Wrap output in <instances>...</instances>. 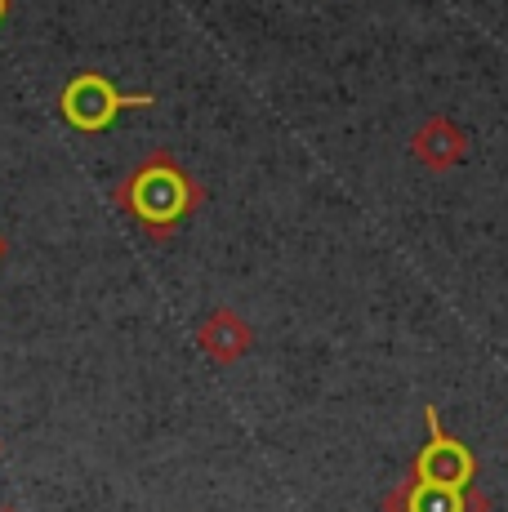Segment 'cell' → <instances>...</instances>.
<instances>
[{
  "label": "cell",
  "instance_id": "cell-1",
  "mask_svg": "<svg viewBox=\"0 0 508 512\" xmlns=\"http://www.w3.org/2000/svg\"><path fill=\"white\" fill-rule=\"evenodd\" d=\"M112 201L139 223L152 241H170L179 223L201 210L205 187L183 170V161L165 147L148 152L121 183L112 187Z\"/></svg>",
  "mask_w": 508,
  "mask_h": 512
},
{
  "label": "cell",
  "instance_id": "cell-2",
  "mask_svg": "<svg viewBox=\"0 0 508 512\" xmlns=\"http://www.w3.org/2000/svg\"><path fill=\"white\" fill-rule=\"evenodd\" d=\"M152 90H116L103 72H76L58 94V112L72 130L81 134H103L125 107H152Z\"/></svg>",
  "mask_w": 508,
  "mask_h": 512
},
{
  "label": "cell",
  "instance_id": "cell-3",
  "mask_svg": "<svg viewBox=\"0 0 508 512\" xmlns=\"http://www.w3.org/2000/svg\"><path fill=\"white\" fill-rule=\"evenodd\" d=\"M424 446L410 459V481H424V486H451V490H468L477 481V455L464 446L459 437H451L442 423V410L428 401L424 406Z\"/></svg>",
  "mask_w": 508,
  "mask_h": 512
},
{
  "label": "cell",
  "instance_id": "cell-4",
  "mask_svg": "<svg viewBox=\"0 0 508 512\" xmlns=\"http://www.w3.org/2000/svg\"><path fill=\"white\" fill-rule=\"evenodd\" d=\"M384 512H491V499L477 486L451 490V486H424V481L402 477L384 495Z\"/></svg>",
  "mask_w": 508,
  "mask_h": 512
},
{
  "label": "cell",
  "instance_id": "cell-5",
  "mask_svg": "<svg viewBox=\"0 0 508 512\" xmlns=\"http://www.w3.org/2000/svg\"><path fill=\"white\" fill-rule=\"evenodd\" d=\"M410 152H415L419 165H428V170H437V174L455 170L468 156V134L459 130L451 116H428L415 130V139H410Z\"/></svg>",
  "mask_w": 508,
  "mask_h": 512
},
{
  "label": "cell",
  "instance_id": "cell-6",
  "mask_svg": "<svg viewBox=\"0 0 508 512\" xmlns=\"http://www.w3.org/2000/svg\"><path fill=\"white\" fill-rule=\"evenodd\" d=\"M197 343H201V352L210 361H219V366H232V361H241L254 348V330L246 326V317H241V312L214 308L210 317L197 326Z\"/></svg>",
  "mask_w": 508,
  "mask_h": 512
},
{
  "label": "cell",
  "instance_id": "cell-7",
  "mask_svg": "<svg viewBox=\"0 0 508 512\" xmlns=\"http://www.w3.org/2000/svg\"><path fill=\"white\" fill-rule=\"evenodd\" d=\"M5 14H9V0H0V23H5Z\"/></svg>",
  "mask_w": 508,
  "mask_h": 512
},
{
  "label": "cell",
  "instance_id": "cell-8",
  "mask_svg": "<svg viewBox=\"0 0 508 512\" xmlns=\"http://www.w3.org/2000/svg\"><path fill=\"white\" fill-rule=\"evenodd\" d=\"M0 254H5V241H0Z\"/></svg>",
  "mask_w": 508,
  "mask_h": 512
},
{
  "label": "cell",
  "instance_id": "cell-9",
  "mask_svg": "<svg viewBox=\"0 0 508 512\" xmlns=\"http://www.w3.org/2000/svg\"><path fill=\"white\" fill-rule=\"evenodd\" d=\"M5 512H14V508H5Z\"/></svg>",
  "mask_w": 508,
  "mask_h": 512
}]
</instances>
